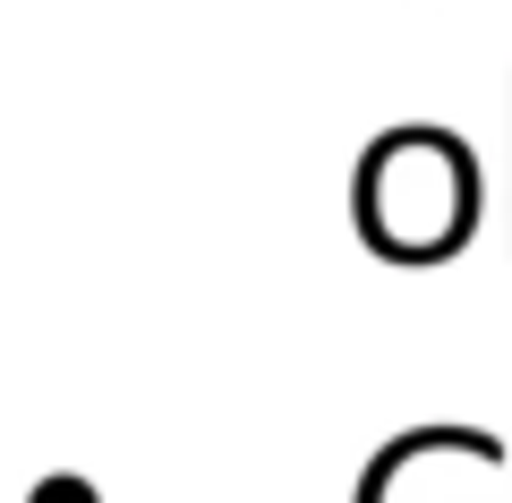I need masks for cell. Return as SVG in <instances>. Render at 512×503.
Returning <instances> with one entry per match:
<instances>
[{"label":"cell","instance_id":"6da1fadb","mask_svg":"<svg viewBox=\"0 0 512 503\" xmlns=\"http://www.w3.org/2000/svg\"><path fill=\"white\" fill-rule=\"evenodd\" d=\"M35 503H94V495H86V486H77V478H52V486H43V495H35Z\"/></svg>","mask_w":512,"mask_h":503}]
</instances>
